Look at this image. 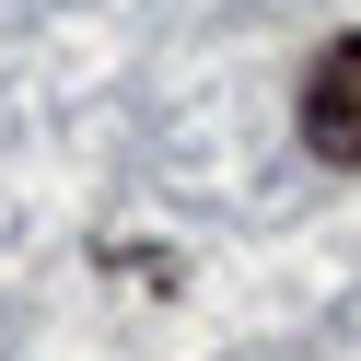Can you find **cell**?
<instances>
[{
    "mask_svg": "<svg viewBox=\"0 0 361 361\" xmlns=\"http://www.w3.org/2000/svg\"><path fill=\"white\" fill-rule=\"evenodd\" d=\"M303 152L314 164H361V35H338L303 71Z\"/></svg>",
    "mask_w": 361,
    "mask_h": 361,
    "instance_id": "obj_1",
    "label": "cell"
}]
</instances>
